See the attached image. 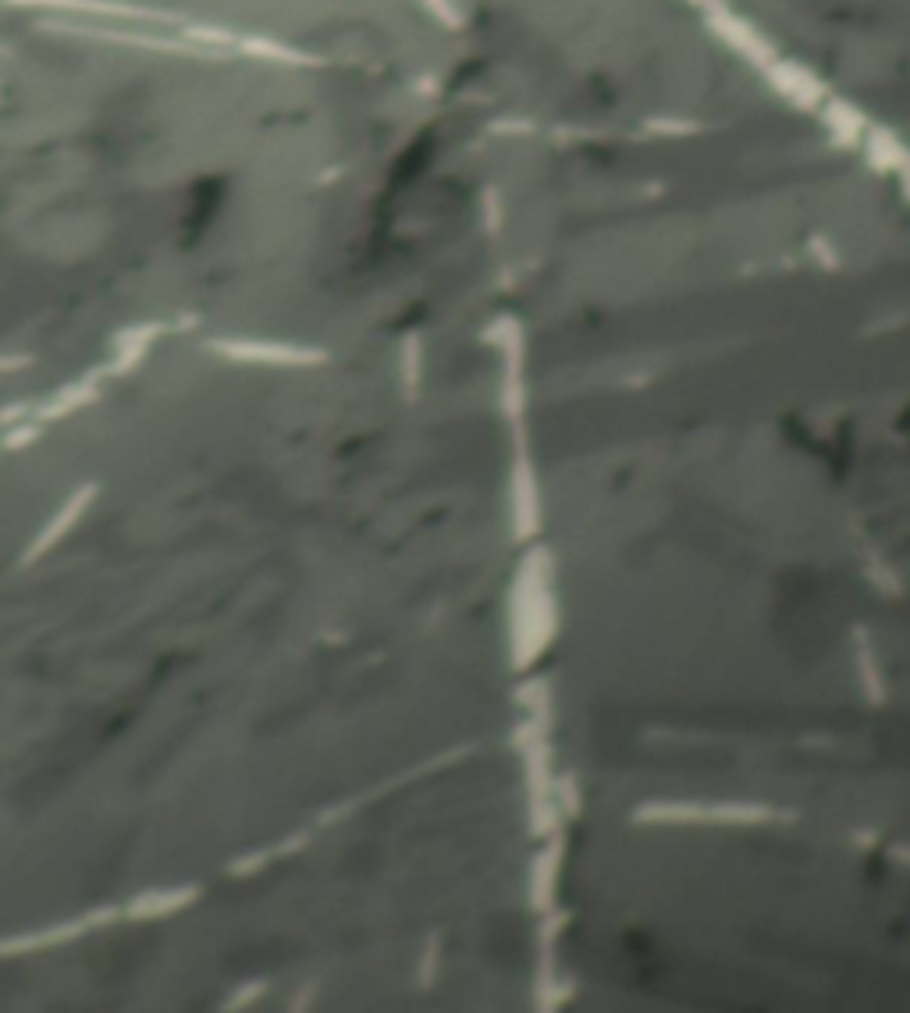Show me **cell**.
Instances as JSON below:
<instances>
[{"label":"cell","instance_id":"7a4b0ae2","mask_svg":"<svg viewBox=\"0 0 910 1013\" xmlns=\"http://www.w3.org/2000/svg\"><path fill=\"white\" fill-rule=\"evenodd\" d=\"M93 498H96V484H86V487H79L68 502L61 505V509L54 512V516L43 523V530L36 537H32V544L25 548V555H22V562H36V559H43L47 551H54L57 548V541H64V537L72 534L75 527H79V519L86 516V509L93 505Z\"/></svg>","mask_w":910,"mask_h":1013},{"label":"cell","instance_id":"277c9868","mask_svg":"<svg viewBox=\"0 0 910 1013\" xmlns=\"http://www.w3.org/2000/svg\"><path fill=\"white\" fill-rule=\"evenodd\" d=\"M264 992V982H249V985H242V989H235L232 996H228V1003H224V1010H242L246 1003H253L256 996Z\"/></svg>","mask_w":910,"mask_h":1013},{"label":"cell","instance_id":"3957f363","mask_svg":"<svg viewBox=\"0 0 910 1013\" xmlns=\"http://www.w3.org/2000/svg\"><path fill=\"white\" fill-rule=\"evenodd\" d=\"M200 900V886H164V889H146L136 900L125 903V918L132 921H157V918H171L178 910L192 907Z\"/></svg>","mask_w":910,"mask_h":1013},{"label":"cell","instance_id":"6da1fadb","mask_svg":"<svg viewBox=\"0 0 910 1013\" xmlns=\"http://www.w3.org/2000/svg\"><path fill=\"white\" fill-rule=\"evenodd\" d=\"M118 918H121L118 907H100V910H93V914H86V918L64 921V925H50V928H40V932L11 935V939H0V960L47 950V946H61V942H75L79 935L93 932V928L111 925V921H118Z\"/></svg>","mask_w":910,"mask_h":1013}]
</instances>
